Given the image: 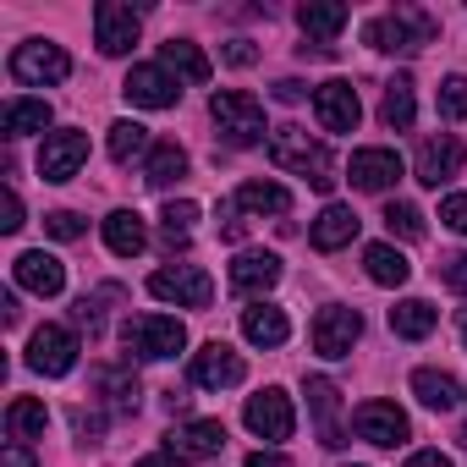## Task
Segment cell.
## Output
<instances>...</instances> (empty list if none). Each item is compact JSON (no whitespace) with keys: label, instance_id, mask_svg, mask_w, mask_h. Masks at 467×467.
<instances>
[{"label":"cell","instance_id":"obj_1","mask_svg":"<svg viewBox=\"0 0 467 467\" xmlns=\"http://www.w3.org/2000/svg\"><path fill=\"white\" fill-rule=\"evenodd\" d=\"M270 160L281 165V171H297V176H308L319 192H330L336 187V176H330V154H325V143H314L303 127H275L270 132Z\"/></svg>","mask_w":467,"mask_h":467},{"label":"cell","instance_id":"obj_2","mask_svg":"<svg viewBox=\"0 0 467 467\" xmlns=\"http://www.w3.org/2000/svg\"><path fill=\"white\" fill-rule=\"evenodd\" d=\"M209 116H214V127H220V138H225L231 149L265 143V105H259L254 94H243V88H220V94L209 99Z\"/></svg>","mask_w":467,"mask_h":467},{"label":"cell","instance_id":"obj_3","mask_svg":"<svg viewBox=\"0 0 467 467\" xmlns=\"http://www.w3.org/2000/svg\"><path fill=\"white\" fill-rule=\"evenodd\" d=\"M363 39H368L374 50H385V56H412V50H423V45L434 39V17L418 12V6H396V12L374 17V23L363 28Z\"/></svg>","mask_w":467,"mask_h":467},{"label":"cell","instance_id":"obj_4","mask_svg":"<svg viewBox=\"0 0 467 467\" xmlns=\"http://www.w3.org/2000/svg\"><path fill=\"white\" fill-rule=\"evenodd\" d=\"M121 341H127V352H138V358H176L182 347H187V330H182V319H165V314H138V319H127L121 325Z\"/></svg>","mask_w":467,"mask_h":467},{"label":"cell","instance_id":"obj_5","mask_svg":"<svg viewBox=\"0 0 467 467\" xmlns=\"http://www.w3.org/2000/svg\"><path fill=\"white\" fill-rule=\"evenodd\" d=\"M149 292H154L160 303L209 308V297H214V281H209L198 265H176V270H154V275H149Z\"/></svg>","mask_w":467,"mask_h":467},{"label":"cell","instance_id":"obj_6","mask_svg":"<svg viewBox=\"0 0 467 467\" xmlns=\"http://www.w3.org/2000/svg\"><path fill=\"white\" fill-rule=\"evenodd\" d=\"M72 363H78V336L67 325H39L28 341V368L61 379V374H72Z\"/></svg>","mask_w":467,"mask_h":467},{"label":"cell","instance_id":"obj_7","mask_svg":"<svg viewBox=\"0 0 467 467\" xmlns=\"http://www.w3.org/2000/svg\"><path fill=\"white\" fill-rule=\"evenodd\" d=\"M67 72H72V61H67V50H61V45L34 39V45H17V50H12V78H17V83L45 88V83H61Z\"/></svg>","mask_w":467,"mask_h":467},{"label":"cell","instance_id":"obj_8","mask_svg":"<svg viewBox=\"0 0 467 467\" xmlns=\"http://www.w3.org/2000/svg\"><path fill=\"white\" fill-rule=\"evenodd\" d=\"M314 116H319L325 132H358V121H363V99H358L352 83L330 78V83L314 88Z\"/></svg>","mask_w":467,"mask_h":467},{"label":"cell","instance_id":"obj_9","mask_svg":"<svg viewBox=\"0 0 467 467\" xmlns=\"http://www.w3.org/2000/svg\"><path fill=\"white\" fill-rule=\"evenodd\" d=\"M83 160H88V132L61 127V132H50L45 149H39V176H45V182H72V176L83 171Z\"/></svg>","mask_w":467,"mask_h":467},{"label":"cell","instance_id":"obj_10","mask_svg":"<svg viewBox=\"0 0 467 467\" xmlns=\"http://www.w3.org/2000/svg\"><path fill=\"white\" fill-rule=\"evenodd\" d=\"M243 418H248V429H254L259 440H270V445H275V440H292V429H297L292 396H286V390H275V385H270V390H259V396H248V412H243Z\"/></svg>","mask_w":467,"mask_h":467},{"label":"cell","instance_id":"obj_11","mask_svg":"<svg viewBox=\"0 0 467 467\" xmlns=\"http://www.w3.org/2000/svg\"><path fill=\"white\" fill-rule=\"evenodd\" d=\"M138 28H143V17L132 6H121V0H99L94 6V39L105 56H127L138 45Z\"/></svg>","mask_w":467,"mask_h":467},{"label":"cell","instance_id":"obj_12","mask_svg":"<svg viewBox=\"0 0 467 467\" xmlns=\"http://www.w3.org/2000/svg\"><path fill=\"white\" fill-rule=\"evenodd\" d=\"M352 429H358L368 445H401V440L412 434V423H407V412H401L396 401H363V407L352 412Z\"/></svg>","mask_w":467,"mask_h":467},{"label":"cell","instance_id":"obj_13","mask_svg":"<svg viewBox=\"0 0 467 467\" xmlns=\"http://www.w3.org/2000/svg\"><path fill=\"white\" fill-rule=\"evenodd\" d=\"M243 358L231 352L225 341H209L198 358H192V385H203V390H231V385H243Z\"/></svg>","mask_w":467,"mask_h":467},{"label":"cell","instance_id":"obj_14","mask_svg":"<svg viewBox=\"0 0 467 467\" xmlns=\"http://www.w3.org/2000/svg\"><path fill=\"white\" fill-rule=\"evenodd\" d=\"M121 94H127L132 105H143V110H171V105L182 99V88H176V78H171L165 67H132L127 83H121Z\"/></svg>","mask_w":467,"mask_h":467},{"label":"cell","instance_id":"obj_15","mask_svg":"<svg viewBox=\"0 0 467 467\" xmlns=\"http://www.w3.org/2000/svg\"><path fill=\"white\" fill-rule=\"evenodd\" d=\"M462 160H467L462 138H451V132L423 138V143H418V182H423V187H440V182H451V176L462 171Z\"/></svg>","mask_w":467,"mask_h":467},{"label":"cell","instance_id":"obj_16","mask_svg":"<svg viewBox=\"0 0 467 467\" xmlns=\"http://www.w3.org/2000/svg\"><path fill=\"white\" fill-rule=\"evenodd\" d=\"M358 330H363L358 308H319V319H314V352L319 358H347L352 341H358Z\"/></svg>","mask_w":467,"mask_h":467},{"label":"cell","instance_id":"obj_17","mask_svg":"<svg viewBox=\"0 0 467 467\" xmlns=\"http://www.w3.org/2000/svg\"><path fill=\"white\" fill-rule=\"evenodd\" d=\"M347 176H352V187H363V192H385V187H396V176H401V154H396V149H358L352 165H347Z\"/></svg>","mask_w":467,"mask_h":467},{"label":"cell","instance_id":"obj_18","mask_svg":"<svg viewBox=\"0 0 467 467\" xmlns=\"http://www.w3.org/2000/svg\"><path fill=\"white\" fill-rule=\"evenodd\" d=\"M12 275H17V286L34 292V297H56V292L67 286V265L50 259V254H17Z\"/></svg>","mask_w":467,"mask_h":467},{"label":"cell","instance_id":"obj_19","mask_svg":"<svg viewBox=\"0 0 467 467\" xmlns=\"http://www.w3.org/2000/svg\"><path fill=\"white\" fill-rule=\"evenodd\" d=\"M308 412H314V423H319V445H341L347 434H341V390L330 385V379H308Z\"/></svg>","mask_w":467,"mask_h":467},{"label":"cell","instance_id":"obj_20","mask_svg":"<svg viewBox=\"0 0 467 467\" xmlns=\"http://www.w3.org/2000/svg\"><path fill=\"white\" fill-rule=\"evenodd\" d=\"M358 225H363V220H358L347 203H325V214L314 220L308 237H314V248H319V254H336V248H347V243L358 237Z\"/></svg>","mask_w":467,"mask_h":467},{"label":"cell","instance_id":"obj_21","mask_svg":"<svg viewBox=\"0 0 467 467\" xmlns=\"http://www.w3.org/2000/svg\"><path fill=\"white\" fill-rule=\"evenodd\" d=\"M160 67L176 72L182 83H209V72H214L209 56H203L192 39H165V45H160Z\"/></svg>","mask_w":467,"mask_h":467},{"label":"cell","instance_id":"obj_22","mask_svg":"<svg viewBox=\"0 0 467 467\" xmlns=\"http://www.w3.org/2000/svg\"><path fill=\"white\" fill-rule=\"evenodd\" d=\"M105 248H110L116 259H138V254L149 248V231H143V220H138L132 209H116V214L105 220Z\"/></svg>","mask_w":467,"mask_h":467},{"label":"cell","instance_id":"obj_23","mask_svg":"<svg viewBox=\"0 0 467 467\" xmlns=\"http://www.w3.org/2000/svg\"><path fill=\"white\" fill-rule=\"evenodd\" d=\"M275 281H281L275 254H237V265H231V286L237 292H270Z\"/></svg>","mask_w":467,"mask_h":467},{"label":"cell","instance_id":"obj_24","mask_svg":"<svg viewBox=\"0 0 467 467\" xmlns=\"http://www.w3.org/2000/svg\"><path fill=\"white\" fill-rule=\"evenodd\" d=\"M243 336H248L254 347H286V336H292V319H286L281 308L259 303V308H248V314H243Z\"/></svg>","mask_w":467,"mask_h":467},{"label":"cell","instance_id":"obj_25","mask_svg":"<svg viewBox=\"0 0 467 467\" xmlns=\"http://www.w3.org/2000/svg\"><path fill=\"white\" fill-rule=\"evenodd\" d=\"M412 396H418L429 412H451V407L462 401V385H456L445 368H418V374H412Z\"/></svg>","mask_w":467,"mask_h":467},{"label":"cell","instance_id":"obj_26","mask_svg":"<svg viewBox=\"0 0 467 467\" xmlns=\"http://www.w3.org/2000/svg\"><path fill=\"white\" fill-rule=\"evenodd\" d=\"M220 445H225V423L220 418H198V423H187V429L171 434V451L176 456H214Z\"/></svg>","mask_w":467,"mask_h":467},{"label":"cell","instance_id":"obj_27","mask_svg":"<svg viewBox=\"0 0 467 467\" xmlns=\"http://www.w3.org/2000/svg\"><path fill=\"white\" fill-rule=\"evenodd\" d=\"M237 209H248V214H292V192L286 187H275V182H243L237 187V198H231Z\"/></svg>","mask_w":467,"mask_h":467},{"label":"cell","instance_id":"obj_28","mask_svg":"<svg viewBox=\"0 0 467 467\" xmlns=\"http://www.w3.org/2000/svg\"><path fill=\"white\" fill-rule=\"evenodd\" d=\"M434 325H440V308H434V303H423V297H407V303H396V308H390V330H396V336H407V341H423Z\"/></svg>","mask_w":467,"mask_h":467},{"label":"cell","instance_id":"obj_29","mask_svg":"<svg viewBox=\"0 0 467 467\" xmlns=\"http://www.w3.org/2000/svg\"><path fill=\"white\" fill-rule=\"evenodd\" d=\"M297 28L308 39H336L347 28V6H336V0H308V6H297Z\"/></svg>","mask_w":467,"mask_h":467},{"label":"cell","instance_id":"obj_30","mask_svg":"<svg viewBox=\"0 0 467 467\" xmlns=\"http://www.w3.org/2000/svg\"><path fill=\"white\" fill-rule=\"evenodd\" d=\"M50 127V105L45 99H12L0 110V132L6 138H28V132H45Z\"/></svg>","mask_w":467,"mask_h":467},{"label":"cell","instance_id":"obj_31","mask_svg":"<svg viewBox=\"0 0 467 467\" xmlns=\"http://www.w3.org/2000/svg\"><path fill=\"white\" fill-rule=\"evenodd\" d=\"M363 270H368V281H374V286H401V281L412 275V265H407L390 243H374V248L363 254Z\"/></svg>","mask_w":467,"mask_h":467},{"label":"cell","instance_id":"obj_32","mask_svg":"<svg viewBox=\"0 0 467 467\" xmlns=\"http://www.w3.org/2000/svg\"><path fill=\"white\" fill-rule=\"evenodd\" d=\"M187 176V154L176 149V143H154L149 149V165H143V182L149 187H171V182H182Z\"/></svg>","mask_w":467,"mask_h":467},{"label":"cell","instance_id":"obj_33","mask_svg":"<svg viewBox=\"0 0 467 467\" xmlns=\"http://www.w3.org/2000/svg\"><path fill=\"white\" fill-rule=\"evenodd\" d=\"M94 385L105 390V401L116 407V412H132L138 407V379H132V368H94Z\"/></svg>","mask_w":467,"mask_h":467},{"label":"cell","instance_id":"obj_34","mask_svg":"<svg viewBox=\"0 0 467 467\" xmlns=\"http://www.w3.org/2000/svg\"><path fill=\"white\" fill-rule=\"evenodd\" d=\"M379 116H385V127H396V132L412 127V78H390V83H385V105H379Z\"/></svg>","mask_w":467,"mask_h":467},{"label":"cell","instance_id":"obj_35","mask_svg":"<svg viewBox=\"0 0 467 467\" xmlns=\"http://www.w3.org/2000/svg\"><path fill=\"white\" fill-rule=\"evenodd\" d=\"M45 423H50V412H45V401H34V396H17V401L6 407V429H12L17 440L45 434Z\"/></svg>","mask_w":467,"mask_h":467},{"label":"cell","instance_id":"obj_36","mask_svg":"<svg viewBox=\"0 0 467 467\" xmlns=\"http://www.w3.org/2000/svg\"><path fill=\"white\" fill-rule=\"evenodd\" d=\"M143 149H149V127H138V121H116V127H110V160H116V165L138 160Z\"/></svg>","mask_w":467,"mask_h":467},{"label":"cell","instance_id":"obj_37","mask_svg":"<svg viewBox=\"0 0 467 467\" xmlns=\"http://www.w3.org/2000/svg\"><path fill=\"white\" fill-rule=\"evenodd\" d=\"M165 248H182L187 237H192V220H198V203H187V198H176V203H165Z\"/></svg>","mask_w":467,"mask_h":467},{"label":"cell","instance_id":"obj_38","mask_svg":"<svg viewBox=\"0 0 467 467\" xmlns=\"http://www.w3.org/2000/svg\"><path fill=\"white\" fill-rule=\"evenodd\" d=\"M385 225H390V237H407V243H418L423 237V214L412 209V203H385Z\"/></svg>","mask_w":467,"mask_h":467},{"label":"cell","instance_id":"obj_39","mask_svg":"<svg viewBox=\"0 0 467 467\" xmlns=\"http://www.w3.org/2000/svg\"><path fill=\"white\" fill-rule=\"evenodd\" d=\"M440 116L445 121H462L467 116V78H445L440 83Z\"/></svg>","mask_w":467,"mask_h":467},{"label":"cell","instance_id":"obj_40","mask_svg":"<svg viewBox=\"0 0 467 467\" xmlns=\"http://www.w3.org/2000/svg\"><path fill=\"white\" fill-rule=\"evenodd\" d=\"M110 297H121V292H116V286H105V292H94V297H78L72 319H78L83 330H99V319H105V308H99V303H110Z\"/></svg>","mask_w":467,"mask_h":467},{"label":"cell","instance_id":"obj_41","mask_svg":"<svg viewBox=\"0 0 467 467\" xmlns=\"http://www.w3.org/2000/svg\"><path fill=\"white\" fill-rule=\"evenodd\" d=\"M45 231H50V237H61V243H78L83 237V214L78 209H56V214H45Z\"/></svg>","mask_w":467,"mask_h":467},{"label":"cell","instance_id":"obj_42","mask_svg":"<svg viewBox=\"0 0 467 467\" xmlns=\"http://www.w3.org/2000/svg\"><path fill=\"white\" fill-rule=\"evenodd\" d=\"M440 220H445L451 231H462V237H467V192H451V198L440 203Z\"/></svg>","mask_w":467,"mask_h":467},{"label":"cell","instance_id":"obj_43","mask_svg":"<svg viewBox=\"0 0 467 467\" xmlns=\"http://www.w3.org/2000/svg\"><path fill=\"white\" fill-rule=\"evenodd\" d=\"M440 281H445L451 292H467V254H451V259H440Z\"/></svg>","mask_w":467,"mask_h":467},{"label":"cell","instance_id":"obj_44","mask_svg":"<svg viewBox=\"0 0 467 467\" xmlns=\"http://www.w3.org/2000/svg\"><path fill=\"white\" fill-rule=\"evenodd\" d=\"M0 467H39V462H34V451H28L23 440H12L6 451H0Z\"/></svg>","mask_w":467,"mask_h":467},{"label":"cell","instance_id":"obj_45","mask_svg":"<svg viewBox=\"0 0 467 467\" xmlns=\"http://www.w3.org/2000/svg\"><path fill=\"white\" fill-rule=\"evenodd\" d=\"M225 61H231V67H254V61H259V50H254L248 39H231V45H225Z\"/></svg>","mask_w":467,"mask_h":467},{"label":"cell","instance_id":"obj_46","mask_svg":"<svg viewBox=\"0 0 467 467\" xmlns=\"http://www.w3.org/2000/svg\"><path fill=\"white\" fill-rule=\"evenodd\" d=\"M401 467H451V456H445V451H412Z\"/></svg>","mask_w":467,"mask_h":467},{"label":"cell","instance_id":"obj_47","mask_svg":"<svg viewBox=\"0 0 467 467\" xmlns=\"http://www.w3.org/2000/svg\"><path fill=\"white\" fill-rule=\"evenodd\" d=\"M0 231H23V198L6 192V220H0Z\"/></svg>","mask_w":467,"mask_h":467},{"label":"cell","instance_id":"obj_48","mask_svg":"<svg viewBox=\"0 0 467 467\" xmlns=\"http://www.w3.org/2000/svg\"><path fill=\"white\" fill-rule=\"evenodd\" d=\"M138 467H187V456H176V451H160V456H143Z\"/></svg>","mask_w":467,"mask_h":467},{"label":"cell","instance_id":"obj_49","mask_svg":"<svg viewBox=\"0 0 467 467\" xmlns=\"http://www.w3.org/2000/svg\"><path fill=\"white\" fill-rule=\"evenodd\" d=\"M248 467H292V462H286V456H275V451H254V456H248Z\"/></svg>","mask_w":467,"mask_h":467},{"label":"cell","instance_id":"obj_50","mask_svg":"<svg viewBox=\"0 0 467 467\" xmlns=\"http://www.w3.org/2000/svg\"><path fill=\"white\" fill-rule=\"evenodd\" d=\"M275 99H281V105H297V99H303V83H275Z\"/></svg>","mask_w":467,"mask_h":467},{"label":"cell","instance_id":"obj_51","mask_svg":"<svg viewBox=\"0 0 467 467\" xmlns=\"http://www.w3.org/2000/svg\"><path fill=\"white\" fill-rule=\"evenodd\" d=\"M462 451H467V429H462Z\"/></svg>","mask_w":467,"mask_h":467},{"label":"cell","instance_id":"obj_52","mask_svg":"<svg viewBox=\"0 0 467 467\" xmlns=\"http://www.w3.org/2000/svg\"><path fill=\"white\" fill-rule=\"evenodd\" d=\"M462 341H467V330H462Z\"/></svg>","mask_w":467,"mask_h":467}]
</instances>
